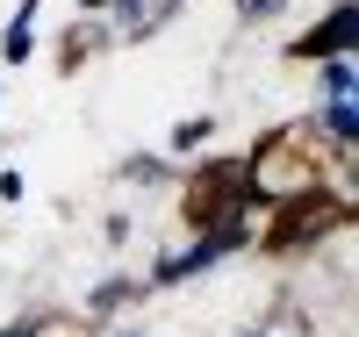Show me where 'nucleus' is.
Returning <instances> with one entry per match:
<instances>
[{
	"instance_id": "39448f33",
	"label": "nucleus",
	"mask_w": 359,
	"mask_h": 337,
	"mask_svg": "<svg viewBox=\"0 0 359 337\" xmlns=\"http://www.w3.org/2000/svg\"><path fill=\"white\" fill-rule=\"evenodd\" d=\"M57 43H65V50H57V65H65V72H79L86 57L115 50V36H108V22H101V15H72V29H65Z\"/></svg>"
},
{
	"instance_id": "9d476101",
	"label": "nucleus",
	"mask_w": 359,
	"mask_h": 337,
	"mask_svg": "<svg viewBox=\"0 0 359 337\" xmlns=\"http://www.w3.org/2000/svg\"><path fill=\"white\" fill-rule=\"evenodd\" d=\"M86 337H158L144 316H123V323H101V330H86Z\"/></svg>"
},
{
	"instance_id": "20e7f679",
	"label": "nucleus",
	"mask_w": 359,
	"mask_h": 337,
	"mask_svg": "<svg viewBox=\"0 0 359 337\" xmlns=\"http://www.w3.org/2000/svg\"><path fill=\"white\" fill-rule=\"evenodd\" d=\"M115 179L137 194H158V187H180L187 179V165H172L165 151H130V158H115Z\"/></svg>"
},
{
	"instance_id": "7ed1b4c3",
	"label": "nucleus",
	"mask_w": 359,
	"mask_h": 337,
	"mask_svg": "<svg viewBox=\"0 0 359 337\" xmlns=\"http://www.w3.org/2000/svg\"><path fill=\"white\" fill-rule=\"evenodd\" d=\"M43 8H50V0H22V8L8 15V29H0V65H29V57H36L43 50Z\"/></svg>"
},
{
	"instance_id": "f257e3e1",
	"label": "nucleus",
	"mask_w": 359,
	"mask_h": 337,
	"mask_svg": "<svg viewBox=\"0 0 359 337\" xmlns=\"http://www.w3.org/2000/svg\"><path fill=\"white\" fill-rule=\"evenodd\" d=\"M352 43H359V8H352V0H331L323 15H309V29L287 43V57L323 65V57H352Z\"/></svg>"
},
{
	"instance_id": "9b49d317",
	"label": "nucleus",
	"mask_w": 359,
	"mask_h": 337,
	"mask_svg": "<svg viewBox=\"0 0 359 337\" xmlns=\"http://www.w3.org/2000/svg\"><path fill=\"white\" fill-rule=\"evenodd\" d=\"M29 194V179H22V165H0V208H15Z\"/></svg>"
},
{
	"instance_id": "f03ea898",
	"label": "nucleus",
	"mask_w": 359,
	"mask_h": 337,
	"mask_svg": "<svg viewBox=\"0 0 359 337\" xmlns=\"http://www.w3.org/2000/svg\"><path fill=\"white\" fill-rule=\"evenodd\" d=\"M137 301H144V280L115 266L108 280H94V287L79 294V323H86V330H101V323H123V316H137Z\"/></svg>"
},
{
	"instance_id": "1a4fd4ad",
	"label": "nucleus",
	"mask_w": 359,
	"mask_h": 337,
	"mask_svg": "<svg viewBox=\"0 0 359 337\" xmlns=\"http://www.w3.org/2000/svg\"><path fill=\"white\" fill-rule=\"evenodd\" d=\"M0 337H57V323H50L43 309H29V316H15V323H0Z\"/></svg>"
},
{
	"instance_id": "423d86ee",
	"label": "nucleus",
	"mask_w": 359,
	"mask_h": 337,
	"mask_svg": "<svg viewBox=\"0 0 359 337\" xmlns=\"http://www.w3.org/2000/svg\"><path fill=\"white\" fill-rule=\"evenodd\" d=\"M208 144H216V115H180L172 130H165V158L172 165H194Z\"/></svg>"
},
{
	"instance_id": "0eeeda50",
	"label": "nucleus",
	"mask_w": 359,
	"mask_h": 337,
	"mask_svg": "<svg viewBox=\"0 0 359 337\" xmlns=\"http://www.w3.org/2000/svg\"><path fill=\"white\" fill-rule=\"evenodd\" d=\"M230 15L245 22V29H266V22H280V15H287V0H230Z\"/></svg>"
},
{
	"instance_id": "f8f14e48",
	"label": "nucleus",
	"mask_w": 359,
	"mask_h": 337,
	"mask_svg": "<svg viewBox=\"0 0 359 337\" xmlns=\"http://www.w3.org/2000/svg\"><path fill=\"white\" fill-rule=\"evenodd\" d=\"M65 8H72V15H108L115 0H65Z\"/></svg>"
},
{
	"instance_id": "6e6552de",
	"label": "nucleus",
	"mask_w": 359,
	"mask_h": 337,
	"mask_svg": "<svg viewBox=\"0 0 359 337\" xmlns=\"http://www.w3.org/2000/svg\"><path fill=\"white\" fill-rule=\"evenodd\" d=\"M130 237H137V216H130V208H108V216H101V244H108V252H123Z\"/></svg>"
},
{
	"instance_id": "ddd939ff",
	"label": "nucleus",
	"mask_w": 359,
	"mask_h": 337,
	"mask_svg": "<svg viewBox=\"0 0 359 337\" xmlns=\"http://www.w3.org/2000/svg\"><path fill=\"white\" fill-rule=\"evenodd\" d=\"M237 337H273V323H245V330H237Z\"/></svg>"
}]
</instances>
